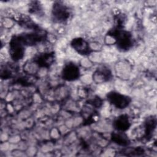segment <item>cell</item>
<instances>
[{"label": "cell", "mask_w": 157, "mask_h": 157, "mask_svg": "<svg viewBox=\"0 0 157 157\" xmlns=\"http://www.w3.org/2000/svg\"><path fill=\"white\" fill-rule=\"evenodd\" d=\"M24 44L19 37H15L11 40L10 44V53L12 58L15 60L20 59L24 54Z\"/></svg>", "instance_id": "1"}, {"label": "cell", "mask_w": 157, "mask_h": 157, "mask_svg": "<svg viewBox=\"0 0 157 157\" xmlns=\"http://www.w3.org/2000/svg\"><path fill=\"white\" fill-rule=\"evenodd\" d=\"M107 99L113 105L118 109H124L129 104L130 99L128 96L118 93L112 92L108 94Z\"/></svg>", "instance_id": "2"}, {"label": "cell", "mask_w": 157, "mask_h": 157, "mask_svg": "<svg viewBox=\"0 0 157 157\" xmlns=\"http://www.w3.org/2000/svg\"><path fill=\"white\" fill-rule=\"evenodd\" d=\"M52 11L54 18L59 22L67 20L69 17V12L67 7L59 2L53 5Z\"/></svg>", "instance_id": "3"}, {"label": "cell", "mask_w": 157, "mask_h": 157, "mask_svg": "<svg viewBox=\"0 0 157 157\" xmlns=\"http://www.w3.org/2000/svg\"><path fill=\"white\" fill-rule=\"evenodd\" d=\"M63 77L68 81L77 80L80 75V71L77 66L73 63L66 64L63 69Z\"/></svg>", "instance_id": "4"}, {"label": "cell", "mask_w": 157, "mask_h": 157, "mask_svg": "<svg viewBox=\"0 0 157 157\" xmlns=\"http://www.w3.org/2000/svg\"><path fill=\"white\" fill-rule=\"evenodd\" d=\"M111 77L110 71L105 66L98 68L93 74V79L97 83H101L109 80Z\"/></svg>", "instance_id": "5"}, {"label": "cell", "mask_w": 157, "mask_h": 157, "mask_svg": "<svg viewBox=\"0 0 157 157\" xmlns=\"http://www.w3.org/2000/svg\"><path fill=\"white\" fill-rule=\"evenodd\" d=\"M72 48L81 55H87L90 50L88 43L82 38L74 39L72 42Z\"/></svg>", "instance_id": "6"}, {"label": "cell", "mask_w": 157, "mask_h": 157, "mask_svg": "<svg viewBox=\"0 0 157 157\" xmlns=\"http://www.w3.org/2000/svg\"><path fill=\"white\" fill-rule=\"evenodd\" d=\"M115 128L118 131L123 132L127 130L130 126V122L127 116L123 115L118 117L114 122Z\"/></svg>", "instance_id": "7"}, {"label": "cell", "mask_w": 157, "mask_h": 157, "mask_svg": "<svg viewBox=\"0 0 157 157\" xmlns=\"http://www.w3.org/2000/svg\"><path fill=\"white\" fill-rule=\"evenodd\" d=\"M112 138L113 141L119 145H124L128 143V137L126 136L125 134L123 133V132L121 131H118L117 132V133H113L112 134Z\"/></svg>", "instance_id": "8"}]
</instances>
